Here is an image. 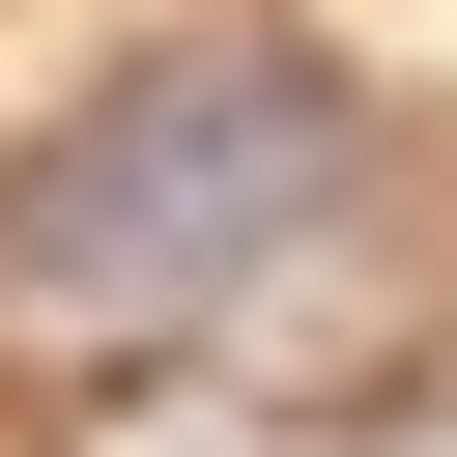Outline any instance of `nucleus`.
<instances>
[{"instance_id":"f257e3e1","label":"nucleus","mask_w":457,"mask_h":457,"mask_svg":"<svg viewBox=\"0 0 457 457\" xmlns=\"http://www.w3.org/2000/svg\"><path fill=\"white\" fill-rule=\"evenodd\" d=\"M371 114L314 86V57H257V29H200V57H114L29 171H0V343H114V371H171V343H228L343 200Z\"/></svg>"},{"instance_id":"f03ea898","label":"nucleus","mask_w":457,"mask_h":457,"mask_svg":"<svg viewBox=\"0 0 457 457\" xmlns=\"http://www.w3.org/2000/svg\"><path fill=\"white\" fill-rule=\"evenodd\" d=\"M57 457H343V428H286V400H228V371H143V400H86Z\"/></svg>"},{"instance_id":"7ed1b4c3","label":"nucleus","mask_w":457,"mask_h":457,"mask_svg":"<svg viewBox=\"0 0 457 457\" xmlns=\"http://www.w3.org/2000/svg\"><path fill=\"white\" fill-rule=\"evenodd\" d=\"M343 457H457V428H343Z\"/></svg>"}]
</instances>
